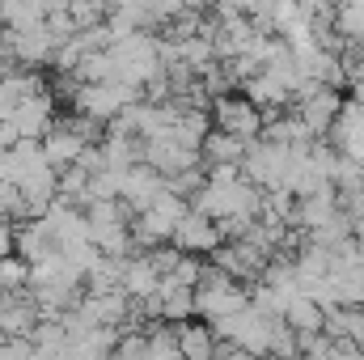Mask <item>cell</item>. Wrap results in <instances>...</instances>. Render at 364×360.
Masks as SVG:
<instances>
[{
    "label": "cell",
    "mask_w": 364,
    "mask_h": 360,
    "mask_svg": "<svg viewBox=\"0 0 364 360\" xmlns=\"http://www.w3.org/2000/svg\"><path fill=\"white\" fill-rule=\"evenodd\" d=\"M212 123H216V132L242 140L246 149L259 144V140H263V127H267L263 110H259L246 93H225V97H216V102H212Z\"/></svg>",
    "instance_id": "cell-1"
},
{
    "label": "cell",
    "mask_w": 364,
    "mask_h": 360,
    "mask_svg": "<svg viewBox=\"0 0 364 360\" xmlns=\"http://www.w3.org/2000/svg\"><path fill=\"white\" fill-rule=\"evenodd\" d=\"M13 64H26V68H38V64H51L55 60V38L47 34V26H34V30H0Z\"/></svg>",
    "instance_id": "cell-2"
},
{
    "label": "cell",
    "mask_w": 364,
    "mask_h": 360,
    "mask_svg": "<svg viewBox=\"0 0 364 360\" xmlns=\"http://www.w3.org/2000/svg\"><path fill=\"white\" fill-rule=\"evenodd\" d=\"M225 242H229L225 229H220L212 216H203V212H191V216L178 225V233H174V246H178L182 255H195V259L216 255Z\"/></svg>",
    "instance_id": "cell-3"
},
{
    "label": "cell",
    "mask_w": 364,
    "mask_h": 360,
    "mask_svg": "<svg viewBox=\"0 0 364 360\" xmlns=\"http://www.w3.org/2000/svg\"><path fill=\"white\" fill-rule=\"evenodd\" d=\"M331 149L339 153V157H348V162H360L364 166V106L360 102H343V110H339V119H335V127H331Z\"/></svg>",
    "instance_id": "cell-4"
},
{
    "label": "cell",
    "mask_w": 364,
    "mask_h": 360,
    "mask_svg": "<svg viewBox=\"0 0 364 360\" xmlns=\"http://www.w3.org/2000/svg\"><path fill=\"white\" fill-rule=\"evenodd\" d=\"M343 102L348 97H339V90H314L309 97H301L296 102V119L318 136V140H326L331 136V127H335V119H339V110H343Z\"/></svg>",
    "instance_id": "cell-5"
},
{
    "label": "cell",
    "mask_w": 364,
    "mask_h": 360,
    "mask_svg": "<svg viewBox=\"0 0 364 360\" xmlns=\"http://www.w3.org/2000/svg\"><path fill=\"white\" fill-rule=\"evenodd\" d=\"M55 93H38V97H30L17 115H13V132L21 136V140H43L51 127H55Z\"/></svg>",
    "instance_id": "cell-6"
},
{
    "label": "cell",
    "mask_w": 364,
    "mask_h": 360,
    "mask_svg": "<svg viewBox=\"0 0 364 360\" xmlns=\"http://www.w3.org/2000/svg\"><path fill=\"white\" fill-rule=\"evenodd\" d=\"M161 191H166V179H161L157 170H149V166H136V170L123 174V203L132 208V216L149 212Z\"/></svg>",
    "instance_id": "cell-7"
},
{
    "label": "cell",
    "mask_w": 364,
    "mask_h": 360,
    "mask_svg": "<svg viewBox=\"0 0 364 360\" xmlns=\"http://www.w3.org/2000/svg\"><path fill=\"white\" fill-rule=\"evenodd\" d=\"M60 246H55V229L47 225V221H26V225H17V246H13V255H21L30 268L34 263H43V259H51Z\"/></svg>",
    "instance_id": "cell-8"
},
{
    "label": "cell",
    "mask_w": 364,
    "mask_h": 360,
    "mask_svg": "<svg viewBox=\"0 0 364 360\" xmlns=\"http://www.w3.org/2000/svg\"><path fill=\"white\" fill-rule=\"evenodd\" d=\"M123 292H127L132 301H144V297H157V292H161V271L153 268L149 255H132V259H127Z\"/></svg>",
    "instance_id": "cell-9"
},
{
    "label": "cell",
    "mask_w": 364,
    "mask_h": 360,
    "mask_svg": "<svg viewBox=\"0 0 364 360\" xmlns=\"http://www.w3.org/2000/svg\"><path fill=\"white\" fill-rule=\"evenodd\" d=\"M242 93H246V97H250V102H255V106H259L263 115H279V110H284V106L292 102L288 85H284V81H275L267 68H263V73H259L255 81H246V85H242Z\"/></svg>",
    "instance_id": "cell-10"
},
{
    "label": "cell",
    "mask_w": 364,
    "mask_h": 360,
    "mask_svg": "<svg viewBox=\"0 0 364 360\" xmlns=\"http://www.w3.org/2000/svg\"><path fill=\"white\" fill-rule=\"evenodd\" d=\"M178 348H182V360H216V352H220V344H216L208 322L178 327Z\"/></svg>",
    "instance_id": "cell-11"
},
{
    "label": "cell",
    "mask_w": 364,
    "mask_h": 360,
    "mask_svg": "<svg viewBox=\"0 0 364 360\" xmlns=\"http://www.w3.org/2000/svg\"><path fill=\"white\" fill-rule=\"evenodd\" d=\"M284 322H288L296 335H322V327H326V309H322L314 297H296V301H288Z\"/></svg>",
    "instance_id": "cell-12"
},
{
    "label": "cell",
    "mask_w": 364,
    "mask_h": 360,
    "mask_svg": "<svg viewBox=\"0 0 364 360\" xmlns=\"http://www.w3.org/2000/svg\"><path fill=\"white\" fill-rule=\"evenodd\" d=\"M199 153H203V166H242L250 149H246L242 140H233V136H225V132H216V127H212V136L203 140V149H199Z\"/></svg>",
    "instance_id": "cell-13"
},
{
    "label": "cell",
    "mask_w": 364,
    "mask_h": 360,
    "mask_svg": "<svg viewBox=\"0 0 364 360\" xmlns=\"http://www.w3.org/2000/svg\"><path fill=\"white\" fill-rule=\"evenodd\" d=\"M47 26V4H0V30H34Z\"/></svg>",
    "instance_id": "cell-14"
},
{
    "label": "cell",
    "mask_w": 364,
    "mask_h": 360,
    "mask_svg": "<svg viewBox=\"0 0 364 360\" xmlns=\"http://www.w3.org/2000/svg\"><path fill=\"white\" fill-rule=\"evenodd\" d=\"M30 292V263L21 255L0 259V297H21Z\"/></svg>",
    "instance_id": "cell-15"
},
{
    "label": "cell",
    "mask_w": 364,
    "mask_h": 360,
    "mask_svg": "<svg viewBox=\"0 0 364 360\" xmlns=\"http://www.w3.org/2000/svg\"><path fill=\"white\" fill-rule=\"evenodd\" d=\"M144 360H182L178 327H153L149 331V352H144Z\"/></svg>",
    "instance_id": "cell-16"
},
{
    "label": "cell",
    "mask_w": 364,
    "mask_h": 360,
    "mask_svg": "<svg viewBox=\"0 0 364 360\" xmlns=\"http://www.w3.org/2000/svg\"><path fill=\"white\" fill-rule=\"evenodd\" d=\"M0 216L13 221V225L30 221V203H26V191L17 182H0Z\"/></svg>",
    "instance_id": "cell-17"
},
{
    "label": "cell",
    "mask_w": 364,
    "mask_h": 360,
    "mask_svg": "<svg viewBox=\"0 0 364 360\" xmlns=\"http://www.w3.org/2000/svg\"><path fill=\"white\" fill-rule=\"evenodd\" d=\"M68 17H73L77 34H85V30H97V26H106V17H110V4H90V0H73V4H68Z\"/></svg>",
    "instance_id": "cell-18"
},
{
    "label": "cell",
    "mask_w": 364,
    "mask_h": 360,
    "mask_svg": "<svg viewBox=\"0 0 364 360\" xmlns=\"http://www.w3.org/2000/svg\"><path fill=\"white\" fill-rule=\"evenodd\" d=\"M203 170H208V186H216V191L242 182V166H203Z\"/></svg>",
    "instance_id": "cell-19"
},
{
    "label": "cell",
    "mask_w": 364,
    "mask_h": 360,
    "mask_svg": "<svg viewBox=\"0 0 364 360\" xmlns=\"http://www.w3.org/2000/svg\"><path fill=\"white\" fill-rule=\"evenodd\" d=\"M17 140H21V136L13 132V123H0V157H9V153L17 149Z\"/></svg>",
    "instance_id": "cell-20"
},
{
    "label": "cell",
    "mask_w": 364,
    "mask_h": 360,
    "mask_svg": "<svg viewBox=\"0 0 364 360\" xmlns=\"http://www.w3.org/2000/svg\"><path fill=\"white\" fill-rule=\"evenodd\" d=\"M331 360H364V348H356V344H335V356Z\"/></svg>",
    "instance_id": "cell-21"
},
{
    "label": "cell",
    "mask_w": 364,
    "mask_h": 360,
    "mask_svg": "<svg viewBox=\"0 0 364 360\" xmlns=\"http://www.w3.org/2000/svg\"><path fill=\"white\" fill-rule=\"evenodd\" d=\"M0 318H4V297H0Z\"/></svg>",
    "instance_id": "cell-22"
}]
</instances>
